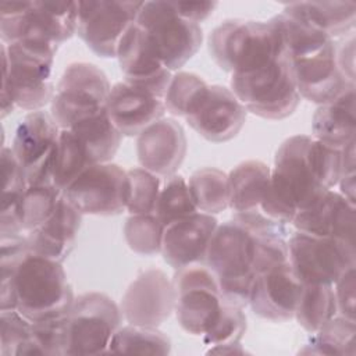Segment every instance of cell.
Listing matches in <instances>:
<instances>
[{"label": "cell", "instance_id": "37", "mask_svg": "<svg viewBox=\"0 0 356 356\" xmlns=\"http://www.w3.org/2000/svg\"><path fill=\"white\" fill-rule=\"evenodd\" d=\"M189 191L188 181L182 175H171L160 191L154 214L165 225L197 213Z\"/></svg>", "mask_w": 356, "mask_h": 356}, {"label": "cell", "instance_id": "4", "mask_svg": "<svg viewBox=\"0 0 356 356\" xmlns=\"http://www.w3.org/2000/svg\"><path fill=\"white\" fill-rule=\"evenodd\" d=\"M204 261L218 281L224 302L239 307L249 305L253 282L260 273L254 229L234 217L218 224Z\"/></svg>", "mask_w": 356, "mask_h": 356}, {"label": "cell", "instance_id": "13", "mask_svg": "<svg viewBox=\"0 0 356 356\" xmlns=\"http://www.w3.org/2000/svg\"><path fill=\"white\" fill-rule=\"evenodd\" d=\"M78 36L100 57L117 56L124 33L135 24L143 1H78Z\"/></svg>", "mask_w": 356, "mask_h": 356}, {"label": "cell", "instance_id": "21", "mask_svg": "<svg viewBox=\"0 0 356 356\" xmlns=\"http://www.w3.org/2000/svg\"><path fill=\"white\" fill-rule=\"evenodd\" d=\"M218 225L213 214L197 211L164 227L161 254L174 270L203 263Z\"/></svg>", "mask_w": 356, "mask_h": 356}, {"label": "cell", "instance_id": "5", "mask_svg": "<svg viewBox=\"0 0 356 356\" xmlns=\"http://www.w3.org/2000/svg\"><path fill=\"white\" fill-rule=\"evenodd\" d=\"M231 90L250 111L267 120L289 117L300 102L289 50L263 57L231 74Z\"/></svg>", "mask_w": 356, "mask_h": 356}, {"label": "cell", "instance_id": "19", "mask_svg": "<svg viewBox=\"0 0 356 356\" xmlns=\"http://www.w3.org/2000/svg\"><path fill=\"white\" fill-rule=\"evenodd\" d=\"M302 282L289 261L271 266L257 274L249 305L254 314L273 323H284L295 316Z\"/></svg>", "mask_w": 356, "mask_h": 356}, {"label": "cell", "instance_id": "17", "mask_svg": "<svg viewBox=\"0 0 356 356\" xmlns=\"http://www.w3.org/2000/svg\"><path fill=\"white\" fill-rule=\"evenodd\" d=\"M120 309L129 324L159 327L174 312L172 281L160 268L142 271L125 289Z\"/></svg>", "mask_w": 356, "mask_h": 356}, {"label": "cell", "instance_id": "12", "mask_svg": "<svg viewBox=\"0 0 356 356\" xmlns=\"http://www.w3.org/2000/svg\"><path fill=\"white\" fill-rule=\"evenodd\" d=\"M288 260L302 284H328L356 267L353 243L296 231L288 239Z\"/></svg>", "mask_w": 356, "mask_h": 356}, {"label": "cell", "instance_id": "38", "mask_svg": "<svg viewBox=\"0 0 356 356\" xmlns=\"http://www.w3.org/2000/svg\"><path fill=\"white\" fill-rule=\"evenodd\" d=\"M164 224L156 214H131L124 224L128 248L142 256L161 253Z\"/></svg>", "mask_w": 356, "mask_h": 356}, {"label": "cell", "instance_id": "8", "mask_svg": "<svg viewBox=\"0 0 356 356\" xmlns=\"http://www.w3.org/2000/svg\"><path fill=\"white\" fill-rule=\"evenodd\" d=\"M121 320V309L108 295L96 291L78 295L67 314V355L108 353Z\"/></svg>", "mask_w": 356, "mask_h": 356}, {"label": "cell", "instance_id": "3", "mask_svg": "<svg viewBox=\"0 0 356 356\" xmlns=\"http://www.w3.org/2000/svg\"><path fill=\"white\" fill-rule=\"evenodd\" d=\"M310 142L309 135H293L277 149L270 186L260 204L264 216L291 224L302 207L327 191L313 171L309 157Z\"/></svg>", "mask_w": 356, "mask_h": 356}, {"label": "cell", "instance_id": "44", "mask_svg": "<svg viewBox=\"0 0 356 356\" xmlns=\"http://www.w3.org/2000/svg\"><path fill=\"white\" fill-rule=\"evenodd\" d=\"M206 85L207 83L202 76L193 72L178 71L171 76L167 93L164 96L165 110L172 115L185 117L191 103Z\"/></svg>", "mask_w": 356, "mask_h": 356}, {"label": "cell", "instance_id": "36", "mask_svg": "<svg viewBox=\"0 0 356 356\" xmlns=\"http://www.w3.org/2000/svg\"><path fill=\"white\" fill-rule=\"evenodd\" d=\"M63 193L54 182L28 185L19 202L21 229L32 231L46 222L54 213Z\"/></svg>", "mask_w": 356, "mask_h": 356}, {"label": "cell", "instance_id": "32", "mask_svg": "<svg viewBox=\"0 0 356 356\" xmlns=\"http://www.w3.org/2000/svg\"><path fill=\"white\" fill-rule=\"evenodd\" d=\"M93 163L71 129H61L53 154V182L63 192Z\"/></svg>", "mask_w": 356, "mask_h": 356}, {"label": "cell", "instance_id": "2", "mask_svg": "<svg viewBox=\"0 0 356 356\" xmlns=\"http://www.w3.org/2000/svg\"><path fill=\"white\" fill-rule=\"evenodd\" d=\"M57 49V43L43 39L1 44V118L13 113L15 106L38 111L51 103L56 92L51 70Z\"/></svg>", "mask_w": 356, "mask_h": 356}, {"label": "cell", "instance_id": "28", "mask_svg": "<svg viewBox=\"0 0 356 356\" xmlns=\"http://www.w3.org/2000/svg\"><path fill=\"white\" fill-rule=\"evenodd\" d=\"M93 164L108 163L117 153L122 135L111 122L106 107L76 121L71 128Z\"/></svg>", "mask_w": 356, "mask_h": 356}, {"label": "cell", "instance_id": "22", "mask_svg": "<svg viewBox=\"0 0 356 356\" xmlns=\"http://www.w3.org/2000/svg\"><path fill=\"white\" fill-rule=\"evenodd\" d=\"M139 164L157 177H171L186 154V136L174 118H160L143 129L136 139Z\"/></svg>", "mask_w": 356, "mask_h": 356}, {"label": "cell", "instance_id": "6", "mask_svg": "<svg viewBox=\"0 0 356 356\" xmlns=\"http://www.w3.org/2000/svg\"><path fill=\"white\" fill-rule=\"evenodd\" d=\"M13 298L15 309L32 323L65 316L75 299L63 264L32 253L15 271Z\"/></svg>", "mask_w": 356, "mask_h": 356}, {"label": "cell", "instance_id": "20", "mask_svg": "<svg viewBox=\"0 0 356 356\" xmlns=\"http://www.w3.org/2000/svg\"><path fill=\"white\" fill-rule=\"evenodd\" d=\"M291 224L299 232L337 238L355 245L356 207L339 192L327 189L302 207Z\"/></svg>", "mask_w": 356, "mask_h": 356}, {"label": "cell", "instance_id": "33", "mask_svg": "<svg viewBox=\"0 0 356 356\" xmlns=\"http://www.w3.org/2000/svg\"><path fill=\"white\" fill-rule=\"evenodd\" d=\"M356 320L335 314L320 330L312 334L310 339L300 349V353L316 355H350L356 353L355 345Z\"/></svg>", "mask_w": 356, "mask_h": 356}, {"label": "cell", "instance_id": "45", "mask_svg": "<svg viewBox=\"0 0 356 356\" xmlns=\"http://www.w3.org/2000/svg\"><path fill=\"white\" fill-rule=\"evenodd\" d=\"M335 303H337V313L349 318L355 320L356 312V296H355V267L345 271L332 285Z\"/></svg>", "mask_w": 356, "mask_h": 356}, {"label": "cell", "instance_id": "30", "mask_svg": "<svg viewBox=\"0 0 356 356\" xmlns=\"http://www.w3.org/2000/svg\"><path fill=\"white\" fill-rule=\"evenodd\" d=\"M78 11V1H31L33 22L57 44L76 33Z\"/></svg>", "mask_w": 356, "mask_h": 356}, {"label": "cell", "instance_id": "29", "mask_svg": "<svg viewBox=\"0 0 356 356\" xmlns=\"http://www.w3.org/2000/svg\"><path fill=\"white\" fill-rule=\"evenodd\" d=\"M3 197L0 213V236L21 234L19 202L28 186L25 172L11 147H1Z\"/></svg>", "mask_w": 356, "mask_h": 356}, {"label": "cell", "instance_id": "42", "mask_svg": "<svg viewBox=\"0 0 356 356\" xmlns=\"http://www.w3.org/2000/svg\"><path fill=\"white\" fill-rule=\"evenodd\" d=\"M67 314L32 323L31 342L25 355H67Z\"/></svg>", "mask_w": 356, "mask_h": 356}, {"label": "cell", "instance_id": "46", "mask_svg": "<svg viewBox=\"0 0 356 356\" xmlns=\"http://www.w3.org/2000/svg\"><path fill=\"white\" fill-rule=\"evenodd\" d=\"M170 4L179 17L195 24L209 18L217 7L216 1H170Z\"/></svg>", "mask_w": 356, "mask_h": 356}, {"label": "cell", "instance_id": "24", "mask_svg": "<svg viewBox=\"0 0 356 356\" xmlns=\"http://www.w3.org/2000/svg\"><path fill=\"white\" fill-rule=\"evenodd\" d=\"M82 216L63 193L51 217L28 231L25 238L29 253L63 263L74 249Z\"/></svg>", "mask_w": 356, "mask_h": 356}, {"label": "cell", "instance_id": "1", "mask_svg": "<svg viewBox=\"0 0 356 356\" xmlns=\"http://www.w3.org/2000/svg\"><path fill=\"white\" fill-rule=\"evenodd\" d=\"M291 58L292 75L300 97L325 104L355 88L337 61V42L285 14L277 15Z\"/></svg>", "mask_w": 356, "mask_h": 356}, {"label": "cell", "instance_id": "11", "mask_svg": "<svg viewBox=\"0 0 356 356\" xmlns=\"http://www.w3.org/2000/svg\"><path fill=\"white\" fill-rule=\"evenodd\" d=\"M171 281L179 325L192 335H203L224 305L216 275L206 264L196 263L175 270Z\"/></svg>", "mask_w": 356, "mask_h": 356}, {"label": "cell", "instance_id": "14", "mask_svg": "<svg viewBox=\"0 0 356 356\" xmlns=\"http://www.w3.org/2000/svg\"><path fill=\"white\" fill-rule=\"evenodd\" d=\"M64 195L82 214L117 216L127 210V171L110 161L93 164L64 191Z\"/></svg>", "mask_w": 356, "mask_h": 356}, {"label": "cell", "instance_id": "9", "mask_svg": "<svg viewBox=\"0 0 356 356\" xmlns=\"http://www.w3.org/2000/svg\"><path fill=\"white\" fill-rule=\"evenodd\" d=\"M135 24L145 31L170 71L192 58L203 40L200 25L179 17L170 1H143Z\"/></svg>", "mask_w": 356, "mask_h": 356}, {"label": "cell", "instance_id": "15", "mask_svg": "<svg viewBox=\"0 0 356 356\" xmlns=\"http://www.w3.org/2000/svg\"><path fill=\"white\" fill-rule=\"evenodd\" d=\"M60 131L51 114L43 110L29 111L19 121L11 149L28 185L53 182V154Z\"/></svg>", "mask_w": 356, "mask_h": 356}, {"label": "cell", "instance_id": "34", "mask_svg": "<svg viewBox=\"0 0 356 356\" xmlns=\"http://www.w3.org/2000/svg\"><path fill=\"white\" fill-rule=\"evenodd\" d=\"M199 211L218 214L228 207V174L214 167L199 168L188 181Z\"/></svg>", "mask_w": 356, "mask_h": 356}, {"label": "cell", "instance_id": "47", "mask_svg": "<svg viewBox=\"0 0 356 356\" xmlns=\"http://www.w3.org/2000/svg\"><path fill=\"white\" fill-rule=\"evenodd\" d=\"M337 61L342 74L355 83V38L350 35L342 42H337Z\"/></svg>", "mask_w": 356, "mask_h": 356}, {"label": "cell", "instance_id": "41", "mask_svg": "<svg viewBox=\"0 0 356 356\" xmlns=\"http://www.w3.org/2000/svg\"><path fill=\"white\" fill-rule=\"evenodd\" d=\"M246 331V316L242 307L224 302L218 317L213 325L202 335L203 342L210 345V349L239 345Z\"/></svg>", "mask_w": 356, "mask_h": 356}, {"label": "cell", "instance_id": "16", "mask_svg": "<svg viewBox=\"0 0 356 356\" xmlns=\"http://www.w3.org/2000/svg\"><path fill=\"white\" fill-rule=\"evenodd\" d=\"M246 113L231 89L206 85L191 103L184 118L204 139L222 143L239 134L246 121Z\"/></svg>", "mask_w": 356, "mask_h": 356}, {"label": "cell", "instance_id": "35", "mask_svg": "<svg viewBox=\"0 0 356 356\" xmlns=\"http://www.w3.org/2000/svg\"><path fill=\"white\" fill-rule=\"evenodd\" d=\"M171 352L170 338L157 327L125 325L114 334L108 353H140V355H167Z\"/></svg>", "mask_w": 356, "mask_h": 356}, {"label": "cell", "instance_id": "39", "mask_svg": "<svg viewBox=\"0 0 356 356\" xmlns=\"http://www.w3.org/2000/svg\"><path fill=\"white\" fill-rule=\"evenodd\" d=\"M129 214H154L157 199L161 191L160 178L143 167H134L127 171Z\"/></svg>", "mask_w": 356, "mask_h": 356}, {"label": "cell", "instance_id": "27", "mask_svg": "<svg viewBox=\"0 0 356 356\" xmlns=\"http://www.w3.org/2000/svg\"><path fill=\"white\" fill-rule=\"evenodd\" d=\"M271 170L260 160H246L228 174V207L234 214L260 211L270 186Z\"/></svg>", "mask_w": 356, "mask_h": 356}, {"label": "cell", "instance_id": "26", "mask_svg": "<svg viewBox=\"0 0 356 356\" xmlns=\"http://www.w3.org/2000/svg\"><path fill=\"white\" fill-rule=\"evenodd\" d=\"M282 14L335 39L353 31L356 4L353 1H300L286 4Z\"/></svg>", "mask_w": 356, "mask_h": 356}, {"label": "cell", "instance_id": "40", "mask_svg": "<svg viewBox=\"0 0 356 356\" xmlns=\"http://www.w3.org/2000/svg\"><path fill=\"white\" fill-rule=\"evenodd\" d=\"M1 243V284H0V310L15 309L13 298V281L21 260L29 253L26 238L21 234L0 236Z\"/></svg>", "mask_w": 356, "mask_h": 356}, {"label": "cell", "instance_id": "10", "mask_svg": "<svg viewBox=\"0 0 356 356\" xmlns=\"http://www.w3.org/2000/svg\"><path fill=\"white\" fill-rule=\"evenodd\" d=\"M111 85L97 65L71 63L64 70L50 103V114L60 129L106 107Z\"/></svg>", "mask_w": 356, "mask_h": 356}, {"label": "cell", "instance_id": "18", "mask_svg": "<svg viewBox=\"0 0 356 356\" xmlns=\"http://www.w3.org/2000/svg\"><path fill=\"white\" fill-rule=\"evenodd\" d=\"M115 57L125 76L124 81L145 88L164 99L172 74L161 63L152 42L139 25H131L124 33Z\"/></svg>", "mask_w": 356, "mask_h": 356}, {"label": "cell", "instance_id": "23", "mask_svg": "<svg viewBox=\"0 0 356 356\" xmlns=\"http://www.w3.org/2000/svg\"><path fill=\"white\" fill-rule=\"evenodd\" d=\"M107 114L122 136H138L153 122L163 118L164 99L127 81L111 86Z\"/></svg>", "mask_w": 356, "mask_h": 356}, {"label": "cell", "instance_id": "25", "mask_svg": "<svg viewBox=\"0 0 356 356\" xmlns=\"http://www.w3.org/2000/svg\"><path fill=\"white\" fill-rule=\"evenodd\" d=\"M355 88L341 96L318 106L313 114V138L334 149L342 150L355 140L356 134Z\"/></svg>", "mask_w": 356, "mask_h": 356}, {"label": "cell", "instance_id": "31", "mask_svg": "<svg viewBox=\"0 0 356 356\" xmlns=\"http://www.w3.org/2000/svg\"><path fill=\"white\" fill-rule=\"evenodd\" d=\"M335 314L338 313L332 285L302 284L293 317L305 331L316 332Z\"/></svg>", "mask_w": 356, "mask_h": 356}, {"label": "cell", "instance_id": "43", "mask_svg": "<svg viewBox=\"0 0 356 356\" xmlns=\"http://www.w3.org/2000/svg\"><path fill=\"white\" fill-rule=\"evenodd\" d=\"M32 321L17 309L0 310V352L4 356L25 355L31 342Z\"/></svg>", "mask_w": 356, "mask_h": 356}, {"label": "cell", "instance_id": "7", "mask_svg": "<svg viewBox=\"0 0 356 356\" xmlns=\"http://www.w3.org/2000/svg\"><path fill=\"white\" fill-rule=\"evenodd\" d=\"M286 50V39L277 15L268 21L227 19L209 38V51L214 63L231 74Z\"/></svg>", "mask_w": 356, "mask_h": 356}]
</instances>
